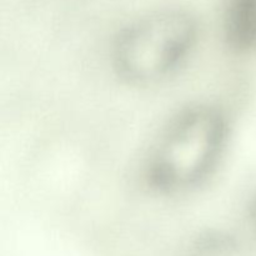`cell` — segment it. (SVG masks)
Listing matches in <instances>:
<instances>
[{
	"label": "cell",
	"instance_id": "1",
	"mask_svg": "<svg viewBox=\"0 0 256 256\" xmlns=\"http://www.w3.org/2000/svg\"><path fill=\"white\" fill-rule=\"evenodd\" d=\"M229 134L224 112L209 104L192 105L166 125L146 164V182L165 194L188 192L216 168Z\"/></svg>",
	"mask_w": 256,
	"mask_h": 256
},
{
	"label": "cell",
	"instance_id": "2",
	"mask_svg": "<svg viewBox=\"0 0 256 256\" xmlns=\"http://www.w3.org/2000/svg\"><path fill=\"white\" fill-rule=\"evenodd\" d=\"M198 22L182 9H164L135 20L112 48L116 74L132 85L160 82L182 65L198 39Z\"/></svg>",
	"mask_w": 256,
	"mask_h": 256
},
{
	"label": "cell",
	"instance_id": "3",
	"mask_svg": "<svg viewBox=\"0 0 256 256\" xmlns=\"http://www.w3.org/2000/svg\"><path fill=\"white\" fill-rule=\"evenodd\" d=\"M222 32L236 52L256 49V0H222Z\"/></svg>",
	"mask_w": 256,
	"mask_h": 256
},
{
	"label": "cell",
	"instance_id": "4",
	"mask_svg": "<svg viewBox=\"0 0 256 256\" xmlns=\"http://www.w3.org/2000/svg\"><path fill=\"white\" fill-rule=\"evenodd\" d=\"M236 244L229 235L206 234L198 238L186 256H235Z\"/></svg>",
	"mask_w": 256,
	"mask_h": 256
}]
</instances>
